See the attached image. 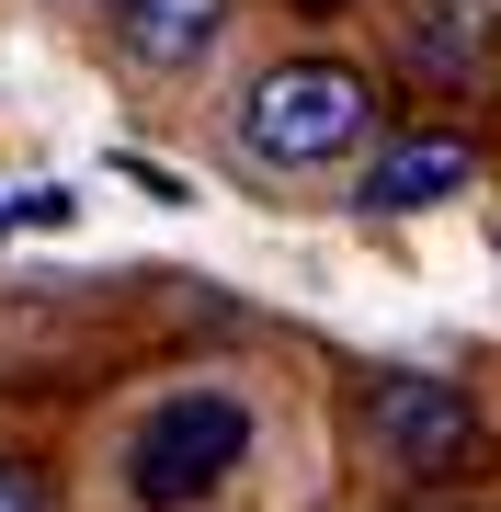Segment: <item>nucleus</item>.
<instances>
[{
  "label": "nucleus",
  "instance_id": "nucleus-1",
  "mask_svg": "<svg viewBox=\"0 0 501 512\" xmlns=\"http://www.w3.org/2000/svg\"><path fill=\"white\" fill-rule=\"evenodd\" d=\"M376 137V80L353 57H274L240 92V160L251 171H331Z\"/></svg>",
  "mask_w": 501,
  "mask_h": 512
},
{
  "label": "nucleus",
  "instance_id": "nucleus-2",
  "mask_svg": "<svg viewBox=\"0 0 501 512\" xmlns=\"http://www.w3.org/2000/svg\"><path fill=\"white\" fill-rule=\"evenodd\" d=\"M251 467V399L240 387H171V399L126 433V501L137 512H194Z\"/></svg>",
  "mask_w": 501,
  "mask_h": 512
},
{
  "label": "nucleus",
  "instance_id": "nucleus-3",
  "mask_svg": "<svg viewBox=\"0 0 501 512\" xmlns=\"http://www.w3.org/2000/svg\"><path fill=\"white\" fill-rule=\"evenodd\" d=\"M365 444L399 478H422V490H467V478L490 467V421H479V399H467L456 376H376Z\"/></svg>",
  "mask_w": 501,
  "mask_h": 512
},
{
  "label": "nucleus",
  "instance_id": "nucleus-4",
  "mask_svg": "<svg viewBox=\"0 0 501 512\" xmlns=\"http://www.w3.org/2000/svg\"><path fill=\"white\" fill-rule=\"evenodd\" d=\"M479 183V148L456 126H410V137H376V160L353 171V205L365 217H422V205H445Z\"/></svg>",
  "mask_w": 501,
  "mask_h": 512
},
{
  "label": "nucleus",
  "instance_id": "nucleus-5",
  "mask_svg": "<svg viewBox=\"0 0 501 512\" xmlns=\"http://www.w3.org/2000/svg\"><path fill=\"white\" fill-rule=\"evenodd\" d=\"M228 35V0H114V46L137 69H205Z\"/></svg>",
  "mask_w": 501,
  "mask_h": 512
},
{
  "label": "nucleus",
  "instance_id": "nucleus-6",
  "mask_svg": "<svg viewBox=\"0 0 501 512\" xmlns=\"http://www.w3.org/2000/svg\"><path fill=\"white\" fill-rule=\"evenodd\" d=\"M490 46H501V12H490V0H410V12H399V57L422 80L490 69Z\"/></svg>",
  "mask_w": 501,
  "mask_h": 512
},
{
  "label": "nucleus",
  "instance_id": "nucleus-7",
  "mask_svg": "<svg viewBox=\"0 0 501 512\" xmlns=\"http://www.w3.org/2000/svg\"><path fill=\"white\" fill-rule=\"evenodd\" d=\"M0 512H57V478L35 456H0Z\"/></svg>",
  "mask_w": 501,
  "mask_h": 512
},
{
  "label": "nucleus",
  "instance_id": "nucleus-8",
  "mask_svg": "<svg viewBox=\"0 0 501 512\" xmlns=\"http://www.w3.org/2000/svg\"><path fill=\"white\" fill-rule=\"evenodd\" d=\"M422 512H479V501H422Z\"/></svg>",
  "mask_w": 501,
  "mask_h": 512
},
{
  "label": "nucleus",
  "instance_id": "nucleus-9",
  "mask_svg": "<svg viewBox=\"0 0 501 512\" xmlns=\"http://www.w3.org/2000/svg\"><path fill=\"white\" fill-rule=\"evenodd\" d=\"M308 12H342V0H308Z\"/></svg>",
  "mask_w": 501,
  "mask_h": 512
}]
</instances>
